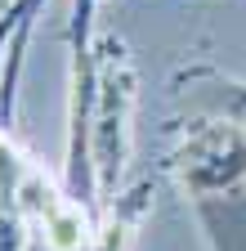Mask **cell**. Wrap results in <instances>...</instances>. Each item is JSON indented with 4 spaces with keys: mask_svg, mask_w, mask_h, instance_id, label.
Segmentation results:
<instances>
[{
    "mask_svg": "<svg viewBox=\"0 0 246 251\" xmlns=\"http://www.w3.org/2000/svg\"><path fill=\"white\" fill-rule=\"evenodd\" d=\"M152 198H157V184L152 179H139L130 188H121L103 206V220H99V233L89 242V251H134L139 229L152 215Z\"/></svg>",
    "mask_w": 246,
    "mask_h": 251,
    "instance_id": "8992f818",
    "label": "cell"
},
{
    "mask_svg": "<svg viewBox=\"0 0 246 251\" xmlns=\"http://www.w3.org/2000/svg\"><path fill=\"white\" fill-rule=\"evenodd\" d=\"M0 139H5V130H0Z\"/></svg>",
    "mask_w": 246,
    "mask_h": 251,
    "instance_id": "ba28073f",
    "label": "cell"
},
{
    "mask_svg": "<svg viewBox=\"0 0 246 251\" xmlns=\"http://www.w3.org/2000/svg\"><path fill=\"white\" fill-rule=\"evenodd\" d=\"M99 0H72L67 23V130H63V188L103 215L99 175L89 162V126H94V94H99Z\"/></svg>",
    "mask_w": 246,
    "mask_h": 251,
    "instance_id": "6da1fadb",
    "label": "cell"
},
{
    "mask_svg": "<svg viewBox=\"0 0 246 251\" xmlns=\"http://www.w3.org/2000/svg\"><path fill=\"white\" fill-rule=\"evenodd\" d=\"M170 99L179 108V117H206V121H228L246 130V76L206 68V63H193V68L175 72L170 81Z\"/></svg>",
    "mask_w": 246,
    "mask_h": 251,
    "instance_id": "5b68a950",
    "label": "cell"
},
{
    "mask_svg": "<svg viewBox=\"0 0 246 251\" xmlns=\"http://www.w3.org/2000/svg\"><path fill=\"white\" fill-rule=\"evenodd\" d=\"M134 112H139V72L126 41L103 31L99 36V94L94 126H89V162L99 175L103 206L126 188V171L134 157Z\"/></svg>",
    "mask_w": 246,
    "mask_h": 251,
    "instance_id": "7a4b0ae2",
    "label": "cell"
},
{
    "mask_svg": "<svg viewBox=\"0 0 246 251\" xmlns=\"http://www.w3.org/2000/svg\"><path fill=\"white\" fill-rule=\"evenodd\" d=\"M5 5H9V0H5Z\"/></svg>",
    "mask_w": 246,
    "mask_h": 251,
    "instance_id": "9c48e42d",
    "label": "cell"
},
{
    "mask_svg": "<svg viewBox=\"0 0 246 251\" xmlns=\"http://www.w3.org/2000/svg\"><path fill=\"white\" fill-rule=\"evenodd\" d=\"M18 198H22V211H27V225L41 229V247L45 251H89L103 215L81 206L63 188V179H49L32 157L22 162Z\"/></svg>",
    "mask_w": 246,
    "mask_h": 251,
    "instance_id": "277c9868",
    "label": "cell"
},
{
    "mask_svg": "<svg viewBox=\"0 0 246 251\" xmlns=\"http://www.w3.org/2000/svg\"><path fill=\"white\" fill-rule=\"evenodd\" d=\"M166 171L193 202L246 193V130L228 121L183 117V135L166 152Z\"/></svg>",
    "mask_w": 246,
    "mask_h": 251,
    "instance_id": "3957f363",
    "label": "cell"
},
{
    "mask_svg": "<svg viewBox=\"0 0 246 251\" xmlns=\"http://www.w3.org/2000/svg\"><path fill=\"white\" fill-rule=\"evenodd\" d=\"M41 251H45V247H41Z\"/></svg>",
    "mask_w": 246,
    "mask_h": 251,
    "instance_id": "30bf717a",
    "label": "cell"
},
{
    "mask_svg": "<svg viewBox=\"0 0 246 251\" xmlns=\"http://www.w3.org/2000/svg\"><path fill=\"white\" fill-rule=\"evenodd\" d=\"M22 162L27 157L5 135L0 139V251H32V242H27V229L32 225H27V211H22V198H18Z\"/></svg>",
    "mask_w": 246,
    "mask_h": 251,
    "instance_id": "52a82bcc",
    "label": "cell"
}]
</instances>
